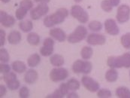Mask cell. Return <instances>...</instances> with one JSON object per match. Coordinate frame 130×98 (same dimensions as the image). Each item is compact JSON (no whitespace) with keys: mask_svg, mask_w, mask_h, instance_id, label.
<instances>
[{"mask_svg":"<svg viewBox=\"0 0 130 98\" xmlns=\"http://www.w3.org/2000/svg\"><path fill=\"white\" fill-rule=\"evenodd\" d=\"M69 11L65 8H60L50 15L46 16L43 20L44 25L47 28H51L55 25L62 23L69 16Z\"/></svg>","mask_w":130,"mask_h":98,"instance_id":"1","label":"cell"},{"mask_svg":"<svg viewBox=\"0 0 130 98\" xmlns=\"http://www.w3.org/2000/svg\"><path fill=\"white\" fill-rule=\"evenodd\" d=\"M107 65L110 68H130V53L126 52L119 56H111L107 60Z\"/></svg>","mask_w":130,"mask_h":98,"instance_id":"2","label":"cell"},{"mask_svg":"<svg viewBox=\"0 0 130 98\" xmlns=\"http://www.w3.org/2000/svg\"><path fill=\"white\" fill-rule=\"evenodd\" d=\"M93 69V64L87 60H77L72 64V71L77 74H85L90 73Z\"/></svg>","mask_w":130,"mask_h":98,"instance_id":"3","label":"cell"},{"mask_svg":"<svg viewBox=\"0 0 130 98\" xmlns=\"http://www.w3.org/2000/svg\"><path fill=\"white\" fill-rule=\"evenodd\" d=\"M87 36V30L85 26L80 25L67 37V40L71 44L79 43Z\"/></svg>","mask_w":130,"mask_h":98,"instance_id":"4","label":"cell"},{"mask_svg":"<svg viewBox=\"0 0 130 98\" xmlns=\"http://www.w3.org/2000/svg\"><path fill=\"white\" fill-rule=\"evenodd\" d=\"M70 14L74 18L77 20L80 23H86L89 20L88 13L81 6L78 5H73L71 8Z\"/></svg>","mask_w":130,"mask_h":98,"instance_id":"5","label":"cell"},{"mask_svg":"<svg viewBox=\"0 0 130 98\" xmlns=\"http://www.w3.org/2000/svg\"><path fill=\"white\" fill-rule=\"evenodd\" d=\"M116 19L119 23H125L130 19V7L126 4L118 6L116 14Z\"/></svg>","mask_w":130,"mask_h":98,"instance_id":"6","label":"cell"},{"mask_svg":"<svg viewBox=\"0 0 130 98\" xmlns=\"http://www.w3.org/2000/svg\"><path fill=\"white\" fill-rule=\"evenodd\" d=\"M68 76H69V71L66 69L62 68L61 66L56 67V68L51 69L49 73L50 79L54 82L62 81L68 78Z\"/></svg>","mask_w":130,"mask_h":98,"instance_id":"7","label":"cell"},{"mask_svg":"<svg viewBox=\"0 0 130 98\" xmlns=\"http://www.w3.org/2000/svg\"><path fill=\"white\" fill-rule=\"evenodd\" d=\"M49 11V7L47 3H39L36 7L30 11V18L33 20H38L45 16Z\"/></svg>","mask_w":130,"mask_h":98,"instance_id":"8","label":"cell"},{"mask_svg":"<svg viewBox=\"0 0 130 98\" xmlns=\"http://www.w3.org/2000/svg\"><path fill=\"white\" fill-rule=\"evenodd\" d=\"M81 83L84 87L90 92H97L99 90L100 85L99 82L87 76H84L81 78Z\"/></svg>","mask_w":130,"mask_h":98,"instance_id":"9","label":"cell"},{"mask_svg":"<svg viewBox=\"0 0 130 98\" xmlns=\"http://www.w3.org/2000/svg\"><path fill=\"white\" fill-rule=\"evenodd\" d=\"M104 26H105V32L113 36H117L120 33V29L119 26L117 25V21L114 19L109 18L107 19L105 21L104 23Z\"/></svg>","mask_w":130,"mask_h":98,"instance_id":"10","label":"cell"},{"mask_svg":"<svg viewBox=\"0 0 130 98\" xmlns=\"http://www.w3.org/2000/svg\"><path fill=\"white\" fill-rule=\"evenodd\" d=\"M87 42L90 45H103L106 42V38L102 34L90 33L87 36Z\"/></svg>","mask_w":130,"mask_h":98,"instance_id":"11","label":"cell"},{"mask_svg":"<svg viewBox=\"0 0 130 98\" xmlns=\"http://www.w3.org/2000/svg\"><path fill=\"white\" fill-rule=\"evenodd\" d=\"M15 22L16 20L13 16L9 15L4 11H0V23L2 26L5 28H10L14 25Z\"/></svg>","mask_w":130,"mask_h":98,"instance_id":"12","label":"cell"},{"mask_svg":"<svg viewBox=\"0 0 130 98\" xmlns=\"http://www.w3.org/2000/svg\"><path fill=\"white\" fill-rule=\"evenodd\" d=\"M49 35L59 42H63L67 38L66 33L60 28H53L50 30Z\"/></svg>","mask_w":130,"mask_h":98,"instance_id":"13","label":"cell"},{"mask_svg":"<svg viewBox=\"0 0 130 98\" xmlns=\"http://www.w3.org/2000/svg\"><path fill=\"white\" fill-rule=\"evenodd\" d=\"M38 78V74L37 71L33 69H30L27 70L24 75V81L29 85H32L37 81Z\"/></svg>","mask_w":130,"mask_h":98,"instance_id":"14","label":"cell"},{"mask_svg":"<svg viewBox=\"0 0 130 98\" xmlns=\"http://www.w3.org/2000/svg\"><path fill=\"white\" fill-rule=\"evenodd\" d=\"M21 33L17 30L11 31L8 36V41L11 45H18L21 41Z\"/></svg>","mask_w":130,"mask_h":98,"instance_id":"15","label":"cell"},{"mask_svg":"<svg viewBox=\"0 0 130 98\" xmlns=\"http://www.w3.org/2000/svg\"><path fill=\"white\" fill-rule=\"evenodd\" d=\"M11 68L14 72L18 73H23L26 72V65L23 61H20V60L14 61L11 64Z\"/></svg>","mask_w":130,"mask_h":98,"instance_id":"16","label":"cell"},{"mask_svg":"<svg viewBox=\"0 0 130 98\" xmlns=\"http://www.w3.org/2000/svg\"><path fill=\"white\" fill-rule=\"evenodd\" d=\"M50 63L52 66H54L55 67H59L64 64L65 60H64V58L62 55L55 54H53L51 56Z\"/></svg>","mask_w":130,"mask_h":98,"instance_id":"17","label":"cell"},{"mask_svg":"<svg viewBox=\"0 0 130 98\" xmlns=\"http://www.w3.org/2000/svg\"><path fill=\"white\" fill-rule=\"evenodd\" d=\"M118 76H119L118 72L117 71L116 69H113V68H110L105 75L106 81L111 83L117 81L118 79Z\"/></svg>","mask_w":130,"mask_h":98,"instance_id":"18","label":"cell"},{"mask_svg":"<svg viewBox=\"0 0 130 98\" xmlns=\"http://www.w3.org/2000/svg\"><path fill=\"white\" fill-rule=\"evenodd\" d=\"M19 28L23 33H29L33 29V23L31 20H20L18 24Z\"/></svg>","mask_w":130,"mask_h":98,"instance_id":"19","label":"cell"},{"mask_svg":"<svg viewBox=\"0 0 130 98\" xmlns=\"http://www.w3.org/2000/svg\"><path fill=\"white\" fill-rule=\"evenodd\" d=\"M115 94L119 98H130V90L124 86L117 88L115 91Z\"/></svg>","mask_w":130,"mask_h":98,"instance_id":"20","label":"cell"},{"mask_svg":"<svg viewBox=\"0 0 130 98\" xmlns=\"http://www.w3.org/2000/svg\"><path fill=\"white\" fill-rule=\"evenodd\" d=\"M40 62H41V57L37 53L30 55L29 57V58L27 59V65H28V66H29L31 68L37 66L40 63Z\"/></svg>","mask_w":130,"mask_h":98,"instance_id":"21","label":"cell"},{"mask_svg":"<svg viewBox=\"0 0 130 98\" xmlns=\"http://www.w3.org/2000/svg\"><path fill=\"white\" fill-rule=\"evenodd\" d=\"M93 50L90 46H84L80 51V56L84 60H90L93 57Z\"/></svg>","mask_w":130,"mask_h":98,"instance_id":"22","label":"cell"},{"mask_svg":"<svg viewBox=\"0 0 130 98\" xmlns=\"http://www.w3.org/2000/svg\"><path fill=\"white\" fill-rule=\"evenodd\" d=\"M28 43L31 45L36 46L40 43V37L36 33H29L26 37Z\"/></svg>","mask_w":130,"mask_h":98,"instance_id":"23","label":"cell"},{"mask_svg":"<svg viewBox=\"0 0 130 98\" xmlns=\"http://www.w3.org/2000/svg\"><path fill=\"white\" fill-rule=\"evenodd\" d=\"M88 28L90 30H91L92 32H99L102 30V24L100 21L98 20H92L88 24Z\"/></svg>","mask_w":130,"mask_h":98,"instance_id":"24","label":"cell"},{"mask_svg":"<svg viewBox=\"0 0 130 98\" xmlns=\"http://www.w3.org/2000/svg\"><path fill=\"white\" fill-rule=\"evenodd\" d=\"M54 46H47L43 45L40 49V54L43 57H50L52 55L54 52Z\"/></svg>","mask_w":130,"mask_h":98,"instance_id":"25","label":"cell"},{"mask_svg":"<svg viewBox=\"0 0 130 98\" xmlns=\"http://www.w3.org/2000/svg\"><path fill=\"white\" fill-rule=\"evenodd\" d=\"M67 85H68V88H69V91H77V90H78L79 88H80V82L77 80V79H75V78H71V79H69L68 81H67Z\"/></svg>","mask_w":130,"mask_h":98,"instance_id":"26","label":"cell"},{"mask_svg":"<svg viewBox=\"0 0 130 98\" xmlns=\"http://www.w3.org/2000/svg\"><path fill=\"white\" fill-rule=\"evenodd\" d=\"M120 43L125 49L130 48V33H126L120 38Z\"/></svg>","mask_w":130,"mask_h":98,"instance_id":"27","label":"cell"},{"mask_svg":"<svg viewBox=\"0 0 130 98\" xmlns=\"http://www.w3.org/2000/svg\"><path fill=\"white\" fill-rule=\"evenodd\" d=\"M97 97L99 98H109L112 97L111 91L108 89L102 88L97 91Z\"/></svg>","mask_w":130,"mask_h":98,"instance_id":"28","label":"cell"},{"mask_svg":"<svg viewBox=\"0 0 130 98\" xmlns=\"http://www.w3.org/2000/svg\"><path fill=\"white\" fill-rule=\"evenodd\" d=\"M113 5L110 0H102L101 2V8L105 12H111L113 9Z\"/></svg>","mask_w":130,"mask_h":98,"instance_id":"29","label":"cell"},{"mask_svg":"<svg viewBox=\"0 0 130 98\" xmlns=\"http://www.w3.org/2000/svg\"><path fill=\"white\" fill-rule=\"evenodd\" d=\"M27 12L28 11L26 10L25 8H21V7H19L16 10V12H15V17L18 20H23L24 19V18L27 15Z\"/></svg>","mask_w":130,"mask_h":98,"instance_id":"30","label":"cell"},{"mask_svg":"<svg viewBox=\"0 0 130 98\" xmlns=\"http://www.w3.org/2000/svg\"><path fill=\"white\" fill-rule=\"evenodd\" d=\"M3 80H4V81L6 84L10 83V82H11L13 81L17 80V75L15 74V73L10 71L8 73L4 74V76H3Z\"/></svg>","mask_w":130,"mask_h":98,"instance_id":"31","label":"cell"},{"mask_svg":"<svg viewBox=\"0 0 130 98\" xmlns=\"http://www.w3.org/2000/svg\"><path fill=\"white\" fill-rule=\"evenodd\" d=\"M20 7L23 8L27 11H31L33 8V2L32 0H22L20 2Z\"/></svg>","mask_w":130,"mask_h":98,"instance_id":"32","label":"cell"},{"mask_svg":"<svg viewBox=\"0 0 130 98\" xmlns=\"http://www.w3.org/2000/svg\"><path fill=\"white\" fill-rule=\"evenodd\" d=\"M10 60V56L5 48L0 49V60L2 63H8Z\"/></svg>","mask_w":130,"mask_h":98,"instance_id":"33","label":"cell"},{"mask_svg":"<svg viewBox=\"0 0 130 98\" xmlns=\"http://www.w3.org/2000/svg\"><path fill=\"white\" fill-rule=\"evenodd\" d=\"M6 85H7V88L9 90H11V91H15V90H18L19 88H20V81H19L17 79L15 81H11L10 83L6 84Z\"/></svg>","mask_w":130,"mask_h":98,"instance_id":"34","label":"cell"},{"mask_svg":"<svg viewBox=\"0 0 130 98\" xmlns=\"http://www.w3.org/2000/svg\"><path fill=\"white\" fill-rule=\"evenodd\" d=\"M19 97L20 98H27L29 97V90L26 87H22L19 90Z\"/></svg>","mask_w":130,"mask_h":98,"instance_id":"35","label":"cell"},{"mask_svg":"<svg viewBox=\"0 0 130 98\" xmlns=\"http://www.w3.org/2000/svg\"><path fill=\"white\" fill-rule=\"evenodd\" d=\"M11 71V66L6 63H2L0 64V73L5 74Z\"/></svg>","mask_w":130,"mask_h":98,"instance_id":"36","label":"cell"},{"mask_svg":"<svg viewBox=\"0 0 130 98\" xmlns=\"http://www.w3.org/2000/svg\"><path fill=\"white\" fill-rule=\"evenodd\" d=\"M63 97H64V95L61 93V91L58 88V89L55 90L52 94H48L47 96V98H62Z\"/></svg>","mask_w":130,"mask_h":98,"instance_id":"37","label":"cell"},{"mask_svg":"<svg viewBox=\"0 0 130 98\" xmlns=\"http://www.w3.org/2000/svg\"><path fill=\"white\" fill-rule=\"evenodd\" d=\"M59 91H61V93H62L64 96L67 95L68 93H69V89L68 85H67L66 83H62V84H61V85H59Z\"/></svg>","mask_w":130,"mask_h":98,"instance_id":"38","label":"cell"},{"mask_svg":"<svg viewBox=\"0 0 130 98\" xmlns=\"http://www.w3.org/2000/svg\"><path fill=\"white\" fill-rule=\"evenodd\" d=\"M5 44V32L3 30H0V45L4 46Z\"/></svg>","mask_w":130,"mask_h":98,"instance_id":"39","label":"cell"},{"mask_svg":"<svg viewBox=\"0 0 130 98\" xmlns=\"http://www.w3.org/2000/svg\"><path fill=\"white\" fill-rule=\"evenodd\" d=\"M7 93V88L3 85H0V97H4Z\"/></svg>","mask_w":130,"mask_h":98,"instance_id":"40","label":"cell"},{"mask_svg":"<svg viewBox=\"0 0 130 98\" xmlns=\"http://www.w3.org/2000/svg\"><path fill=\"white\" fill-rule=\"evenodd\" d=\"M66 97L68 98H77L78 97V94L77 93L74 92V91H72V92H69L68 94L66 95Z\"/></svg>","mask_w":130,"mask_h":98,"instance_id":"41","label":"cell"},{"mask_svg":"<svg viewBox=\"0 0 130 98\" xmlns=\"http://www.w3.org/2000/svg\"><path fill=\"white\" fill-rule=\"evenodd\" d=\"M110 2H111V4L113 5V7H117L120 5V0H110Z\"/></svg>","mask_w":130,"mask_h":98,"instance_id":"42","label":"cell"},{"mask_svg":"<svg viewBox=\"0 0 130 98\" xmlns=\"http://www.w3.org/2000/svg\"><path fill=\"white\" fill-rule=\"evenodd\" d=\"M34 1L38 3H48L51 0H34Z\"/></svg>","mask_w":130,"mask_h":98,"instance_id":"43","label":"cell"},{"mask_svg":"<svg viewBox=\"0 0 130 98\" xmlns=\"http://www.w3.org/2000/svg\"><path fill=\"white\" fill-rule=\"evenodd\" d=\"M10 1H11V0H1V2H3V3H8Z\"/></svg>","mask_w":130,"mask_h":98,"instance_id":"44","label":"cell"},{"mask_svg":"<svg viewBox=\"0 0 130 98\" xmlns=\"http://www.w3.org/2000/svg\"><path fill=\"white\" fill-rule=\"evenodd\" d=\"M74 1L76 2V3H80V2H81L83 0H74Z\"/></svg>","mask_w":130,"mask_h":98,"instance_id":"45","label":"cell"},{"mask_svg":"<svg viewBox=\"0 0 130 98\" xmlns=\"http://www.w3.org/2000/svg\"><path fill=\"white\" fill-rule=\"evenodd\" d=\"M129 78H130V71H129Z\"/></svg>","mask_w":130,"mask_h":98,"instance_id":"46","label":"cell"}]
</instances>
